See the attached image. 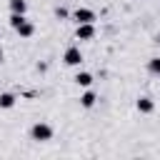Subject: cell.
<instances>
[{
  "mask_svg": "<svg viewBox=\"0 0 160 160\" xmlns=\"http://www.w3.org/2000/svg\"><path fill=\"white\" fill-rule=\"evenodd\" d=\"M52 135H55V130H52V125L50 122H35L32 128H30V140H35V142H48V140H52Z\"/></svg>",
  "mask_w": 160,
  "mask_h": 160,
  "instance_id": "cell-1",
  "label": "cell"
},
{
  "mask_svg": "<svg viewBox=\"0 0 160 160\" xmlns=\"http://www.w3.org/2000/svg\"><path fill=\"white\" fill-rule=\"evenodd\" d=\"M82 50L78 48V45H68L65 48V52H62V62L68 65V68H80L82 65Z\"/></svg>",
  "mask_w": 160,
  "mask_h": 160,
  "instance_id": "cell-2",
  "label": "cell"
},
{
  "mask_svg": "<svg viewBox=\"0 0 160 160\" xmlns=\"http://www.w3.org/2000/svg\"><path fill=\"white\" fill-rule=\"evenodd\" d=\"M95 22H80L78 28H75V40H80V42H90L92 38H95Z\"/></svg>",
  "mask_w": 160,
  "mask_h": 160,
  "instance_id": "cell-3",
  "label": "cell"
},
{
  "mask_svg": "<svg viewBox=\"0 0 160 160\" xmlns=\"http://www.w3.org/2000/svg\"><path fill=\"white\" fill-rule=\"evenodd\" d=\"M72 20L80 25V22H95V10L90 8H75L72 10Z\"/></svg>",
  "mask_w": 160,
  "mask_h": 160,
  "instance_id": "cell-4",
  "label": "cell"
},
{
  "mask_svg": "<svg viewBox=\"0 0 160 160\" xmlns=\"http://www.w3.org/2000/svg\"><path fill=\"white\" fill-rule=\"evenodd\" d=\"M135 108H138V112L150 115V112H155V100H152L150 95H140V98L135 100Z\"/></svg>",
  "mask_w": 160,
  "mask_h": 160,
  "instance_id": "cell-5",
  "label": "cell"
},
{
  "mask_svg": "<svg viewBox=\"0 0 160 160\" xmlns=\"http://www.w3.org/2000/svg\"><path fill=\"white\" fill-rule=\"evenodd\" d=\"M72 82H75L78 88H90V85L95 82V78H92V72H88V70H78L75 78H72Z\"/></svg>",
  "mask_w": 160,
  "mask_h": 160,
  "instance_id": "cell-6",
  "label": "cell"
},
{
  "mask_svg": "<svg viewBox=\"0 0 160 160\" xmlns=\"http://www.w3.org/2000/svg\"><path fill=\"white\" fill-rule=\"evenodd\" d=\"M95 102H98V92L90 90V88H85V92L80 95V108L90 110V108H95Z\"/></svg>",
  "mask_w": 160,
  "mask_h": 160,
  "instance_id": "cell-7",
  "label": "cell"
},
{
  "mask_svg": "<svg viewBox=\"0 0 160 160\" xmlns=\"http://www.w3.org/2000/svg\"><path fill=\"white\" fill-rule=\"evenodd\" d=\"M15 32H18L20 38H25V40H28V38H32V35H35V25H32V22L25 18V20H22V22L15 28Z\"/></svg>",
  "mask_w": 160,
  "mask_h": 160,
  "instance_id": "cell-8",
  "label": "cell"
},
{
  "mask_svg": "<svg viewBox=\"0 0 160 160\" xmlns=\"http://www.w3.org/2000/svg\"><path fill=\"white\" fill-rule=\"evenodd\" d=\"M15 102H18L15 92H0V110H10V108H15Z\"/></svg>",
  "mask_w": 160,
  "mask_h": 160,
  "instance_id": "cell-9",
  "label": "cell"
},
{
  "mask_svg": "<svg viewBox=\"0 0 160 160\" xmlns=\"http://www.w3.org/2000/svg\"><path fill=\"white\" fill-rule=\"evenodd\" d=\"M8 8H10V12H20V15H25V12H28V0H10Z\"/></svg>",
  "mask_w": 160,
  "mask_h": 160,
  "instance_id": "cell-10",
  "label": "cell"
},
{
  "mask_svg": "<svg viewBox=\"0 0 160 160\" xmlns=\"http://www.w3.org/2000/svg\"><path fill=\"white\" fill-rule=\"evenodd\" d=\"M148 72L152 78H160V58H150L148 60Z\"/></svg>",
  "mask_w": 160,
  "mask_h": 160,
  "instance_id": "cell-11",
  "label": "cell"
},
{
  "mask_svg": "<svg viewBox=\"0 0 160 160\" xmlns=\"http://www.w3.org/2000/svg\"><path fill=\"white\" fill-rule=\"evenodd\" d=\"M68 15H70V12H68V10H65V8H60V5H58V8H55V18H58V20H65V18H68Z\"/></svg>",
  "mask_w": 160,
  "mask_h": 160,
  "instance_id": "cell-12",
  "label": "cell"
},
{
  "mask_svg": "<svg viewBox=\"0 0 160 160\" xmlns=\"http://www.w3.org/2000/svg\"><path fill=\"white\" fill-rule=\"evenodd\" d=\"M2 60H5V50L0 48V62H2Z\"/></svg>",
  "mask_w": 160,
  "mask_h": 160,
  "instance_id": "cell-13",
  "label": "cell"
}]
</instances>
